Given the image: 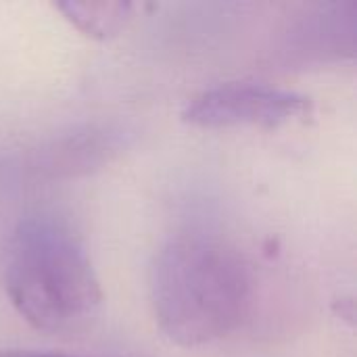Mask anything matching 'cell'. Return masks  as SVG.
Masks as SVG:
<instances>
[{"label": "cell", "mask_w": 357, "mask_h": 357, "mask_svg": "<svg viewBox=\"0 0 357 357\" xmlns=\"http://www.w3.org/2000/svg\"><path fill=\"white\" fill-rule=\"evenodd\" d=\"M0 357H84V356L56 354V351H27V349H8V351H0Z\"/></svg>", "instance_id": "obj_6"}, {"label": "cell", "mask_w": 357, "mask_h": 357, "mask_svg": "<svg viewBox=\"0 0 357 357\" xmlns=\"http://www.w3.org/2000/svg\"><path fill=\"white\" fill-rule=\"evenodd\" d=\"M149 295L159 331L180 347H201L243 324L251 310L253 276L230 245L205 234H180L155 253Z\"/></svg>", "instance_id": "obj_1"}, {"label": "cell", "mask_w": 357, "mask_h": 357, "mask_svg": "<svg viewBox=\"0 0 357 357\" xmlns=\"http://www.w3.org/2000/svg\"><path fill=\"white\" fill-rule=\"evenodd\" d=\"M4 289L27 324L52 335L82 331L102 301L86 247L65 224L50 218H27L13 232Z\"/></svg>", "instance_id": "obj_2"}, {"label": "cell", "mask_w": 357, "mask_h": 357, "mask_svg": "<svg viewBox=\"0 0 357 357\" xmlns=\"http://www.w3.org/2000/svg\"><path fill=\"white\" fill-rule=\"evenodd\" d=\"M109 149V142L100 138V134H84L79 138H69L63 142L61 149L48 153V167L52 169H75V167H86L88 163L94 165L96 161L102 159L105 151Z\"/></svg>", "instance_id": "obj_5"}, {"label": "cell", "mask_w": 357, "mask_h": 357, "mask_svg": "<svg viewBox=\"0 0 357 357\" xmlns=\"http://www.w3.org/2000/svg\"><path fill=\"white\" fill-rule=\"evenodd\" d=\"M56 8L79 31L92 38L117 36L132 21L136 4L132 2H59Z\"/></svg>", "instance_id": "obj_4"}, {"label": "cell", "mask_w": 357, "mask_h": 357, "mask_svg": "<svg viewBox=\"0 0 357 357\" xmlns=\"http://www.w3.org/2000/svg\"><path fill=\"white\" fill-rule=\"evenodd\" d=\"M312 100L295 90L259 84L226 82L201 90L182 109V119L195 128H278L307 117Z\"/></svg>", "instance_id": "obj_3"}]
</instances>
